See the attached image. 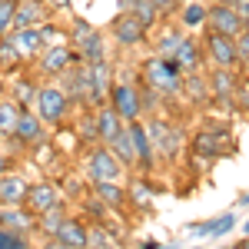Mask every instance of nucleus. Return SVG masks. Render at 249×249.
Segmentation results:
<instances>
[{"label": "nucleus", "instance_id": "1", "mask_svg": "<svg viewBox=\"0 0 249 249\" xmlns=\"http://www.w3.org/2000/svg\"><path fill=\"white\" fill-rule=\"evenodd\" d=\"M140 77L146 80L153 90H160L166 100H179L183 96V80H186V73L179 70L176 60H166V57H156L153 53L150 60H143Z\"/></svg>", "mask_w": 249, "mask_h": 249}, {"label": "nucleus", "instance_id": "2", "mask_svg": "<svg viewBox=\"0 0 249 249\" xmlns=\"http://www.w3.org/2000/svg\"><path fill=\"white\" fill-rule=\"evenodd\" d=\"M70 110H73V100L67 96V90L60 87L57 80L40 83L37 100H34V113H37L47 126H63V120L70 116Z\"/></svg>", "mask_w": 249, "mask_h": 249}, {"label": "nucleus", "instance_id": "3", "mask_svg": "<svg viewBox=\"0 0 249 249\" xmlns=\"http://www.w3.org/2000/svg\"><path fill=\"white\" fill-rule=\"evenodd\" d=\"M230 146H236L230 126H206V130H199V133L193 136V156H196V166H199V170L210 166L216 156L230 153Z\"/></svg>", "mask_w": 249, "mask_h": 249}, {"label": "nucleus", "instance_id": "4", "mask_svg": "<svg viewBox=\"0 0 249 249\" xmlns=\"http://www.w3.org/2000/svg\"><path fill=\"white\" fill-rule=\"evenodd\" d=\"M110 107H113L123 123H133L143 116V107H140V80L130 77H116L113 90H110Z\"/></svg>", "mask_w": 249, "mask_h": 249}, {"label": "nucleus", "instance_id": "5", "mask_svg": "<svg viewBox=\"0 0 249 249\" xmlns=\"http://www.w3.org/2000/svg\"><path fill=\"white\" fill-rule=\"evenodd\" d=\"M87 176L90 183H103V179H120L123 176V163L113 156L107 143H93L87 153Z\"/></svg>", "mask_w": 249, "mask_h": 249}, {"label": "nucleus", "instance_id": "6", "mask_svg": "<svg viewBox=\"0 0 249 249\" xmlns=\"http://www.w3.org/2000/svg\"><path fill=\"white\" fill-rule=\"evenodd\" d=\"M146 130L153 136L156 153H163L166 160H176V156H179V150H183V130H179L176 123L163 120V116H153V120L146 123Z\"/></svg>", "mask_w": 249, "mask_h": 249}, {"label": "nucleus", "instance_id": "7", "mask_svg": "<svg viewBox=\"0 0 249 249\" xmlns=\"http://www.w3.org/2000/svg\"><path fill=\"white\" fill-rule=\"evenodd\" d=\"M110 37L120 50H133L146 40V27L130 14V10H120L113 20H110Z\"/></svg>", "mask_w": 249, "mask_h": 249}, {"label": "nucleus", "instance_id": "8", "mask_svg": "<svg viewBox=\"0 0 249 249\" xmlns=\"http://www.w3.org/2000/svg\"><path fill=\"white\" fill-rule=\"evenodd\" d=\"M116 83V70L110 60L103 63H90V107L87 110H100L110 103V90Z\"/></svg>", "mask_w": 249, "mask_h": 249}, {"label": "nucleus", "instance_id": "9", "mask_svg": "<svg viewBox=\"0 0 249 249\" xmlns=\"http://www.w3.org/2000/svg\"><path fill=\"white\" fill-rule=\"evenodd\" d=\"M77 63H80V53L70 47V43H60V47H47V50L40 53L37 70L43 73V77L57 80L63 70H70V67H77Z\"/></svg>", "mask_w": 249, "mask_h": 249}, {"label": "nucleus", "instance_id": "10", "mask_svg": "<svg viewBox=\"0 0 249 249\" xmlns=\"http://www.w3.org/2000/svg\"><path fill=\"white\" fill-rule=\"evenodd\" d=\"M203 47H206V57L213 60V67H239V53H236V37L216 34V30H210V27H206Z\"/></svg>", "mask_w": 249, "mask_h": 249}, {"label": "nucleus", "instance_id": "11", "mask_svg": "<svg viewBox=\"0 0 249 249\" xmlns=\"http://www.w3.org/2000/svg\"><path fill=\"white\" fill-rule=\"evenodd\" d=\"M236 87H239V70L236 67H216L210 73V90L219 107L236 110Z\"/></svg>", "mask_w": 249, "mask_h": 249}, {"label": "nucleus", "instance_id": "12", "mask_svg": "<svg viewBox=\"0 0 249 249\" xmlns=\"http://www.w3.org/2000/svg\"><path fill=\"white\" fill-rule=\"evenodd\" d=\"M206 27L216 30V34H226V37H239L243 34V20L236 14V7L232 3H219V0H213L206 7Z\"/></svg>", "mask_w": 249, "mask_h": 249}, {"label": "nucleus", "instance_id": "13", "mask_svg": "<svg viewBox=\"0 0 249 249\" xmlns=\"http://www.w3.org/2000/svg\"><path fill=\"white\" fill-rule=\"evenodd\" d=\"M130 126V133H133V146H136V170L143 173H153L156 160H160V153H156L153 146V136H150V130H146V123L143 120H133V123H126Z\"/></svg>", "mask_w": 249, "mask_h": 249}, {"label": "nucleus", "instance_id": "14", "mask_svg": "<svg viewBox=\"0 0 249 249\" xmlns=\"http://www.w3.org/2000/svg\"><path fill=\"white\" fill-rule=\"evenodd\" d=\"M63 203V196H60L57 183H50V179H37V183H30V193H27V210H34L40 216V213L53 210V206H60Z\"/></svg>", "mask_w": 249, "mask_h": 249}, {"label": "nucleus", "instance_id": "15", "mask_svg": "<svg viewBox=\"0 0 249 249\" xmlns=\"http://www.w3.org/2000/svg\"><path fill=\"white\" fill-rule=\"evenodd\" d=\"M27 193H30V179L23 173L10 170L0 176V206H23Z\"/></svg>", "mask_w": 249, "mask_h": 249}, {"label": "nucleus", "instance_id": "16", "mask_svg": "<svg viewBox=\"0 0 249 249\" xmlns=\"http://www.w3.org/2000/svg\"><path fill=\"white\" fill-rule=\"evenodd\" d=\"M7 37L14 40V47H17V53L23 57V63H34V60H40V53H43V34H40V27L10 30Z\"/></svg>", "mask_w": 249, "mask_h": 249}, {"label": "nucleus", "instance_id": "17", "mask_svg": "<svg viewBox=\"0 0 249 249\" xmlns=\"http://www.w3.org/2000/svg\"><path fill=\"white\" fill-rule=\"evenodd\" d=\"M53 20V10L43 3V0H20L17 3V17H14V30H23V27H40Z\"/></svg>", "mask_w": 249, "mask_h": 249}, {"label": "nucleus", "instance_id": "18", "mask_svg": "<svg viewBox=\"0 0 249 249\" xmlns=\"http://www.w3.org/2000/svg\"><path fill=\"white\" fill-rule=\"evenodd\" d=\"M43 130H47V123L34 113V107H23L17 126H14V136H17L23 146H30V143H40V140H43Z\"/></svg>", "mask_w": 249, "mask_h": 249}, {"label": "nucleus", "instance_id": "19", "mask_svg": "<svg viewBox=\"0 0 249 249\" xmlns=\"http://www.w3.org/2000/svg\"><path fill=\"white\" fill-rule=\"evenodd\" d=\"M203 57H206V47L196 37H183V43H179V50H176L173 60L179 63L183 73H196V70H203Z\"/></svg>", "mask_w": 249, "mask_h": 249}, {"label": "nucleus", "instance_id": "20", "mask_svg": "<svg viewBox=\"0 0 249 249\" xmlns=\"http://www.w3.org/2000/svg\"><path fill=\"white\" fill-rule=\"evenodd\" d=\"M0 226L20 232H37V213L27 206H0Z\"/></svg>", "mask_w": 249, "mask_h": 249}, {"label": "nucleus", "instance_id": "21", "mask_svg": "<svg viewBox=\"0 0 249 249\" xmlns=\"http://www.w3.org/2000/svg\"><path fill=\"white\" fill-rule=\"evenodd\" d=\"M37 90H40V80L30 77V73H14V80L7 83V96H10V100H17L20 107H34Z\"/></svg>", "mask_w": 249, "mask_h": 249}, {"label": "nucleus", "instance_id": "22", "mask_svg": "<svg viewBox=\"0 0 249 249\" xmlns=\"http://www.w3.org/2000/svg\"><path fill=\"white\" fill-rule=\"evenodd\" d=\"M236 216L232 213H223V216H213V219H206V223H193L190 226V232L193 236H210V239H223L226 232H232L236 230Z\"/></svg>", "mask_w": 249, "mask_h": 249}, {"label": "nucleus", "instance_id": "23", "mask_svg": "<svg viewBox=\"0 0 249 249\" xmlns=\"http://www.w3.org/2000/svg\"><path fill=\"white\" fill-rule=\"evenodd\" d=\"M53 239L60 243H67V246H80L87 249V239H90V223H83V219H73V216H67L63 223H60V230Z\"/></svg>", "mask_w": 249, "mask_h": 249}, {"label": "nucleus", "instance_id": "24", "mask_svg": "<svg viewBox=\"0 0 249 249\" xmlns=\"http://www.w3.org/2000/svg\"><path fill=\"white\" fill-rule=\"evenodd\" d=\"M183 96H190V103H196V107H206V103L213 100L210 77H206L203 70H196V73H186V80H183Z\"/></svg>", "mask_w": 249, "mask_h": 249}, {"label": "nucleus", "instance_id": "25", "mask_svg": "<svg viewBox=\"0 0 249 249\" xmlns=\"http://www.w3.org/2000/svg\"><path fill=\"white\" fill-rule=\"evenodd\" d=\"M93 193L110 206V210H126L130 206V190L120 186V179H103V183H93Z\"/></svg>", "mask_w": 249, "mask_h": 249}, {"label": "nucleus", "instance_id": "26", "mask_svg": "<svg viewBox=\"0 0 249 249\" xmlns=\"http://www.w3.org/2000/svg\"><path fill=\"white\" fill-rule=\"evenodd\" d=\"M93 116H96V133H100V143H110V140L126 126L110 103H107V107H100V110H93Z\"/></svg>", "mask_w": 249, "mask_h": 249}, {"label": "nucleus", "instance_id": "27", "mask_svg": "<svg viewBox=\"0 0 249 249\" xmlns=\"http://www.w3.org/2000/svg\"><path fill=\"white\" fill-rule=\"evenodd\" d=\"M107 146L113 150V156L123 163V166H126V170H130V166H136V146H133V133H130V126H123V130H120V133H116Z\"/></svg>", "mask_w": 249, "mask_h": 249}, {"label": "nucleus", "instance_id": "28", "mask_svg": "<svg viewBox=\"0 0 249 249\" xmlns=\"http://www.w3.org/2000/svg\"><path fill=\"white\" fill-rule=\"evenodd\" d=\"M77 53H80V60H83V63H103V60H110L107 34H103V30H96V34H93L90 40H87L83 47H80Z\"/></svg>", "mask_w": 249, "mask_h": 249}, {"label": "nucleus", "instance_id": "29", "mask_svg": "<svg viewBox=\"0 0 249 249\" xmlns=\"http://www.w3.org/2000/svg\"><path fill=\"white\" fill-rule=\"evenodd\" d=\"M123 10H130L146 30H153L156 23H160V7H156L153 0H123Z\"/></svg>", "mask_w": 249, "mask_h": 249}, {"label": "nucleus", "instance_id": "30", "mask_svg": "<svg viewBox=\"0 0 249 249\" xmlns=\"http://www.w3.org/2000/svg\"><path fill=\"white\" fill-rule=\"evenodd\" d=\"M23 67H27V63H23V57L17 53L14 40L0 37V73H3V77H14V73H20Z\"/></svg>", "mask_w": 249, "mask_h": 249}, {"label": "nucleus", "instance_id": "31", "mask_svg": "<svg viewBox=\"0 0 249 249\" xmlns=\"http://www.w3.org/2000/svg\"><path fill=\"white\" fill-rule=\"evenodd\" d=\"M70 213H67V206L60 203V206H53V210H47V213H40L37 216V232L43 236V239H53L57 236V230H60V223L67 219Z\"/></svg>", "mask_w": 249, "mask_h": 249}, {"label": "nucleus", "instance_id": "32", "mask_svg": "<svg viewBox=\"0 0 249 249\" xmlns=\"http://www.w3.org/2000/svg\"><path fill=\"white\" fill-rule=\"evenodd\" d=\"M67 30H70V47H73V50H80V47H83L87 40L93 37V34L100 30V27H96V23H90L87 17L73 14V17L67 20Z\"/></svg>", "mask_w": 249, "mask_h": 249}, {"label": "nucleus", "instance_id": "33", "mask_svg": "<svg viewBox=\"0 0 249 249\" xmlns=\"http://www.w3.org/2000/svg\"><path fill=\"white\" fill-rule=\"evenodd\" d=\"M179 27H186V30H199V27H206V3L186 0V3L179 7Z\"/></svg>", "mask_w": 249, "mask_h": 249}, {"label": "nucleus", "instance_id": "34", "mask_svg": "<svg viewBox=\"0 0 249 249\" xmlns=\"http://www.w3.org/2000/svg\"><path fill=\"white\" fill-rule=\"evenodd\" d=\"M183 37L186 34H179V27H166L163 34H160V40H156V57H166V60H173L176 57V50H179V43H183Z\"/></svg>", "mask_w": 249, "mask_h": 249}, {"label": "nucleus", "instance_id": "35", "mask_svg": "<svg viewBox=\"0 0 249 249\" xmlns=\"http://www.w3.org/2000/svg\"><path fill=\"white\" fill-rule=\"evenodd\" d=\"M163 100H166V96L160 93V90H153L146 80L140 77V107H143V113H146V116H156L160 110H163Z\"/></svg>", "mask_w": 249, "mask_h": 249}, {"label": "nucleus", "instance_id": "36", "mask_svg": "<svg viewBox=\"0 0 249 249\" xmlns=\"http://www.w3.org/2000/svg\"><path fill=\"white\" fill-rule=\"evenodd\" d=\"M87 249H123L116 243V236L103 223H90V239H87Z\"/></svg>", "mask_w": 249, "mask_h": 249}, {"label": "nucleus", "instance_id": "37", "mask_svg": "<svg viewBox=\"0 0 249 249\" xmlns=\"http://www.w3.org/2000/svg\"><path fill=\"white\" fill-rule=\"evenodd\" d=\"M20 110H23V107H20L17 100H10V96L0 103V136H14V126H17V120H20Z\"/></svg>", "mask_w": 249, "mask_h": 249}, {"label": "nucleus", "instance_id": "38", "mask_svg": "<svg viewBox=\"0 0 249 249\" xmlns=\"http://www.w3.org/2000/svg\"><path fill=\"white\" fill-rule=\"evenodd\" d=\"M73 133L80 136V143H100V133H96V116H93V110H83V116H80V123H77V130Z\"/></svg>", "mask_w": 249, "mask_h": 249}, {"label": "nucleus", "instance_id": "39", "mask_svg": "<svg viewBox=\"0 0 249 249\" xmlns=\"http://www.w3.org/2000/svg\"><path fill=\"white\" fill-rule=\"evenodd\" d=\"M0 249H34L30 232H20V230H7V226H0Z\"/></svg>", "mask_w": 249, "mask_h": 249}, {"label": "nucleus", "instance_id": "40", "mask_svg": "<svg viewBox=\"0 0 249 249\" xmlns=\"http://www.w3.org/2000/svg\"><path fill=\"white\" fill-rule=\"evenodd\" d=\"M130 190V203L133 206H140V210H146L150 206V199H153V190H150V183L140 176V179H133V186H126Z\"/></svg>", "mask_w": 249, "mask_h": 249}, {"label": "nucleus", "instance_id": "41", "mask_svg": "<svg viewBox=\"0 0 249 249\" xmlns=\"http://www.w3.org/2000/svg\"><path fill=\"white\" fill-rule=\"evenodd\" d=\"M14 17H17V0H3L0 3V37H7L14 30Z\"/></svg>", "mask_w": 249, "mask_h": 249}, {"label": "nucleus", "instance_id": "42", "mask_svg": "<svg viewBox=\"0 0 249 249\" xmlns=\"http://www.w3.org/2000/svg\"><path fill=\"white\" fill-rule=\"evenodd\" d=\"M236 110H239V113H249V77H239V87H236Z\"/></svg>", "mask_w": 249, "mask_h": 249}, {"label": "nucleus", "instance_id": "43", "mask_svg": "<svg viewBox=\"0 0 249 249\" xmlns=\"http://www.w3.org/2000/svg\"><path fill=\"white\" fill-rule=\"evenodd\" d=\"M236 53H239V67L249 70V27H243V34L236 37Z\"/></svg>", "mask_w": 249, "mask_h": 249}, {"label": "nucleus", "instance_id": "44", "mask_svg": "<svg viewBox=\"0 0 249 249\" xmlns=\"http://www.w3.org/2000/svg\"><path fill=\"white\" fill-rule=\"evenodd\" d=\"M153 3L160 7V14H176V10H179L186 0H153Z\"/></svg>", "mask_w": 249, "mask_h": 249}, {"label": "nucleus", "instance_id": "45", "mask_svg": "<svg viewBox=\"0 0 249 249\" xmlns=\"http://www.w3.org/2000/svg\"><path fill=\"white\" fill-rule=\"evenodd\" d=\"M43 3H47L53 14H60V10H70V7H73V0H43Z\"/></svg>", "mask_w": 249, "mask_h": 249}, {"label": "nucleus", "instance_id": "46", "mask_svg": "<svg viewBox=\"0 0 249 249\" xmlns=\"http://www.w3.org/2000/svg\"><path fill=\"white\" fill-rule=\"evenodd\" d=\"M236 14L243 20V27H249V0H239V3H236Z\"/></svg>", "mask_w": 249, "mask_h": 249}, {"label": "nucleus", "instance_id": "47", "mask_svg": "<svg viewBox=\"0 0 249 249\" xmlns=\"http://www.w3.org/2000/svg\"><path fill=\"white\" fill-rule=\"evenodd\" d=\"M40 249H80V246H67V243H60V239H43Z\"/></svg>", "mask_w": 249, "mask_h": 249}, {"label": "nucleus", "instance_id": "48", "mask_svg": "<svg viewBox=\"0 0 249 249\" xmlns=\"http://www.w3.org/2000/svg\"><path fill=\"white\" fill-rule=\"evenodd\" d=\"M10 170H14V156L0 153V176H3V173H10Z\"/></svg>", "mask_w": 249, "mask_h": 249}, {"label": "nucleus", "instance_id": "49", "mask_svg": "<svg viewBox=\"0 0 249 249\" xmlns=\"http://www.w3.org/2000/svg\"><path fill=\"white\" fill-rule=\"evenodd\" d=\"M140 249H163V243H156V239H143Z\"/></svg>", "mask_w": 249, "mask_h": 249}, {"label": "nucleus", "instance_id": "50", "mask_svg": "<svg viewBox=\"0 0 249 249\" xmlns=\"http://www.w3.org/2000/svg\"><path fill=\"white\" fill-rule=\"evenodd\" d=\"M3 100H7V77L0 73V103H3Z\"/></svg>", "mask_w": 249, "mask_h": 249}, {"label": "nucleus", "instance_id": "51", "mask_svg": "<svg viewBox=\"0 0 249 249\" xmlns=\"http://www.w3.org/2000/svg\"><path fill=\"white\" fill-rule=\"evenodd\" d=\"M236 249H249V236H246V239H239V243H236Z\"/></svg>", "mask_w": 249, "mask_h": 249}, {"label": "nucleus", "instance_id": "52", "mask_svg": "<svg viewBox=\"0 0 249 249\" xmlns=\"http://www.w3.org/2000/svg\"><path fill=\"white\" fill-rule=\"evenodd\" d=\"M239 206H249V193H243V196H239Z\"/></svg>", "mask_w": 249, "mask_h": 249}, {"label": "nucleus", "instance_id": "53", "mask_svg": "<svg viewBox=\"0 0 249 249\" xmlns=\"http://www.w3.org/2000/svg\"><path fill=\"white\" fill-rule=\"evenodd\" d=\"M243 232H246V236H249V219H246V223H243Z\"/></svg>", "mask_w": 249, "mask_h": 249}, {"label": "nucleus", "instance_id": "54", "mask_svg": "<svg viewBox=\"0 0 249 249\" xmlns=\"http://www.w3.org/2000/svg\"><path fill=\"white\" fill-rule=\"evenodd\" d=\"M219 3H232V7H236V3H239V0H219Z\"/></svg>", "mask_w": 249, "mask_h": 249}, {"label": "nucleus", "instance_id": "55", "mask_svg": "<svg viewBox=\"0 0 249 249\" xmlns=\"http://www.w3.org/2000/svg\"><path fill=\"white\" fill-rule=\"evenodd\" d=\"M190 249H203V246H190Z\"/></svg>", "mask_w": 249, "mask_h": 249}, {"label": "nucleus", "instance_id": "56", "mask_svg": "<svg viewBox=\"0 0 249 249\" xmlns=\"http://www.w3.org/2000/svg\"><path fill=\"white\" fill-rule=\"evenodd\" d=\"M0 140H3V136H0Z\"/></svg>", "mask_w": 249, "mask_h": 249}, {"label": "nucleus", "instance_id": "57", "mask_svg": "<svg viewBox=\"0 0 249 249\" xmlns=\"http://www.w3.org/2000/svg\"><path fill=\"white\" fill-rule=\"evenodd\" d=\"M17 3H20V0H17Z\"/></svg>", "mask_w": 249, "mask_h": 249}]
</instances>
